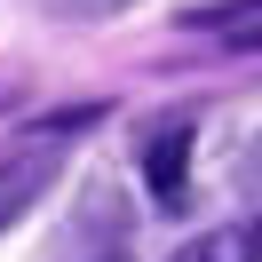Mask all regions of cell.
Masks as SVG:
<instances>
[{
	"mask_svg": "<svg viewBox=\"0 0 262 262\" xmlns=\"http://www.w3.org/2000/svg\"><path fill=\"white\" fill-rule=\"evenodd\" d=\"M48 16H64V24H96V16H119V8H135V0H40Z\"/></svg>",
	"mask_w": 262,
	"mask_h": 262,
	"instance_id": "5",
	"label": "cell"
},
{
	"mask_svg": "<svg viewBox=\"0 0 262 262\" xmlns=\"http://www.w3.org/2000/svg\"><path fill=\"white\" fill-rule=\"evenodd\" d=\"M112 262H127V254H112Z\"/></svg>",
	"mask_w": 262,
	"mask_h": 262,
	"instance_id": "7",
	"label": "cell"
},
{
	"mask_svg": "<svg viewBox=\"0 0 262 262\" xmlns=\"http://www.w3.org/2000/svg\"><path fill=\"white\" fill-rule=\"evenodd\" d=\"M238 191H246V199H262V135L238 151Z\"/></svg>",
	"mask_w": 262,
	"mask_h": 262,
	"instance_id": "6",
	"label": "cell"
},
{
	"mask_svg": "<svg viewBox=\"0 0 262 262\" xmlns=\"http://www.w3.org/2000/svg\"><path fill=\"white\" fill-rule=\"evenodd\" d=\"M175 262H262V214L246 223H223V230H199V238L175 246Z\"/></svg>",
	"mask_w": 262,
	"mask_h": 262,
	"instance_id": "4",
	"label": "cell"
},
{
	"mask_svg": "<svg viewBox=\"0 0 262 262\" xmlns=\"http://www.w3.org/2000/svg\"><path fill=\"white\" fill-rule=\"evenodd\" d=\"M56 175H64V151H56V135H32V143L0 151V230H8V223H24V207H40Z\"/></svg>",
	"mask_w": 262,
	"mask_h": 262,
	"instance_id": "1",
	"label": "cell"
},
{
	"mask_svg": "<svg viewBox=\"0 0 262 262\" xmlns=\"http://www.w3.org/2000/svg\"><path fill=\"white\" fill-rule=\"evenodd\" d=\"M191 143H199V119L191 112H175L167 127L143 135V183H151L159 207H183V191H191Z\"/></svg>",
	"mask_w": 262,
	"mask_h": 262,
	"instance_id": "2",
	"label": "cell"
},
{
	"mask_svg": "<svg viewBox=\"0 0 262 262\" xmlns=\"http://www.w3.org/2000/svg\"><path fill=\"white\" fill-rule=\"evenodd\" d=\"M183 32H214L223 48L262 56V0H207V8H183Z\"/></svg>",
	"mask_w": 262,
	"mask_h": 262,
	"instance_id": "3",
	"label": "cell"
}]
</instances>
